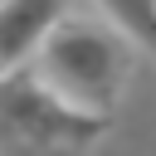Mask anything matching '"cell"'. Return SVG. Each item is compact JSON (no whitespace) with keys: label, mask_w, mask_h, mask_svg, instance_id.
<instances>
[{"label":"cell","mask_w":156,"mask_h":156,"mask_svg":"<svg viewBox=\"0 0 156 156\" xmlns=\"http://www.w3.org/2000/svg\"><path fill=\"white\" fill-rule=\"evenodd\" d=\"M63 20V0H0V68H20Z\"/></svg>","instance_id":"obj_3"},{"label":"cell","mask_w":156,"mask_h":156,"mask_svg":"<svg viewBox=\"0 0 156 156\" xmlns=\"http://www.w3.org/2000/svg\"><path fill=\"white\" fill-rule=\"evenodd\" d=\"M112 117L58 98L39 68H0V156H88Z\"/></svg>","instance_id":"obj_1"},{"label":"cell","mask_w":156,"mask_h":156,"mask_svg":"<svg viewBox=\"0 0 156 156\" xmlns=\"http://www.w3.org/2000/svg\"><path fill=\"white\" fill-rule=\"evenodd\" d=\"M102 5V15L132 39V44H141L151 58H156V0H98Z\"/></svg>","instance_id":"obj_4"},{"label":"cell","mask_w":156,"mask_h":156,"mask_svg":"<svg viewBox=\"0 0 156 156\" xmlns=\"http://www.w3.org/2000/svg\"><path fill=\"white\" fill-rule=\"evenodd\" d=\"M132 39L122 29L107 24H88V20H58L54 34L39 44V78L68 98L83 112L112 117L122 78L132 68Z\"/></svg>","instance_id":"obj_2"}]
</instances>
